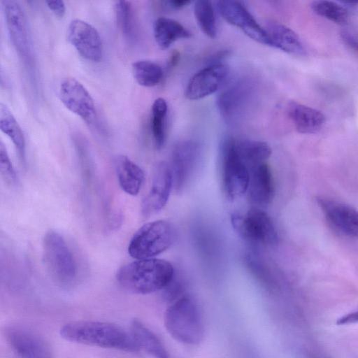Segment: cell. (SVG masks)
Here are the masks:
<instances>
[{
    "label": "cell",
    "instance_id": "6da1fadb",
    "mask_svg": "<svg viewBox=\"0 0 358 358\" xmlns=\"http://www.w3.org/2000/svg\"><path fill=\"white\" fill-rule=\"evenodd\" d=\"M59 334L66 341L83 345L128 352H136L140 350L131 332L112 323L74 321L63 325Z\"/></svg>",
    "mask_w": 358,
    "mask_h": 358
},
{
    "label": "cell",
    "instance_id": "7a4b0ae2",
    "mask_svg": "<svg viewBox=\"0 0 358 358\" xmlns=\"http://www.w3.org/2000/svg\"><path fill=\"white\" fill-rule=\"evenodd\" d=\"M174 268L164 259H137L119 268L116 280L133 294H148L164 289L173 280Z\"/></svg>",
    "mask_w": 358,
    "mask_h": 358
},
{
    "label": "cell",
    "instance_id": "3957f363",
    "mask_svg": "<svg viewBox=\"0 0 358 358\" xmlns=\"http://www.w3.org/2000/svg\"><path fill=\"white\" fill-rule=\"evenodd\" d=\"M164 325L172 338L186 345H197L204 336L200 310L196 301L189 295L181 296L168 307L164 315Z\"/></svg>",
    "mask_w": 358,
    "mask_h": 358
},
{
    "label": "cell",
    "instance_id": "277c9868",
    "mask_svg": "<svg viewBox=\"0 0 358 358\" xmlns=\"http://www.w3.org/2000/svg\"><path fill=\"white\" fill-rule=\"evenodd\" d=\"M43 259L52 280L63 288L73 286L77 280V268L73 255L63 236L55 230L45 234Z\"/></svg>",
    "mask_w": 358,
    "mask_h": 358
},
{
    "label": "cell",
    "instance_id": "5b68a950",
    "mask_svg": "<svg viewBox=\"0 0 358 358\" xmlns=\"http://www.w3.org/2000/svg\"><path fill=\"white\" fill-rule=\"evenodd\" d=\"M176 240L173 226L165 220L143 224L129 241L128 252L136 259H150L167 250Z\"/></svg>",
    "mask_w": 358,
    "mask_h": 358
},
{
    "label": "cell",
    "instance_id": "8992f818",
    "mask_svg": "<svg viewBox=\"0 0 358 358\" xmlns=\"http://www.w3.org/2000/svg\"><path fill=\"white\" fill-rule=\"evenodd\" d=\"M221 166L224 192L230 200L243 195L248 190L250 171L238 153L236 139L226 138L221 145Z\"/></svg>",
    "mask_w": 358,
    "mask_h": 358
},
{
    "label": "cell",
    "instance_id": "52a82bcc",
    "mask_svg": "<svg viewBox=\"0 0 358 358\" xmlns=\"http://www.w3.org/2000/svg\"><path fill=\"white\" fill-rule=\"evenodd\" d=\"M231 222L235 231L245 240L266 245L278 243L276 229L269 215L262 210L253 208L244 214L234 213Z\"/></svg>",
    "mask_w": 358,
    "mask_h": 358
},
{
    "label": "cell",
    "instance_id": "ba28073f",
    "mask_svg": "<svg viewBox=\"0 0 358 358\" xmlns=\"http://www.w3.org/2000/svg\"><path fill=\"white\" fill-rule=\"evenodd\" d=\"M6 24L10 41L27 65L33 63V51L27 20L20 4L13 0L2 1Z\"/></svg>",
    "mask_w": 358,
    "mask_h": 358
},
{
    "label": "cell",
    "instance_id": "9c48e42d",
    "mask_svg": "<svg viewBox=\"0 0 358 358\" xmlns=\"http://www.w3.org/2000/svg\"><path fill=\"white\" fill-rule=\"evenodd\" d=\"M4 335L17 358H53L50 348L37 332L22 325H10Z\"/></svg>",
    "mask_w": 358,
    "mask_h": 358
},
{
    "label": "cell",
    "instance_id": "30bf717a",
    "mask_svg": "<svg viewBox=\"0 0 358 358\" xmlns=\"http://www.w3.org/2000/svg\"><path fill=\"white\" fill-rule=\"evenodd\" d=\"M217 7L220 14L227 22L241 29L252 40L271 46L270 40L265 29L258 24L241 1H219L217 3Z\"/></svg>",
    "mask_w": 358,
    "mask_h": 358
},
{
    "label": "cell",
    "instance_id": "8fae6325",
    "mask_svg": "<svg viewBox=\"0 0 358 358\" xmlns=\"http://www.w3.org/2000/svg\"><path fill=\"white\" fill-rule=\"evenodd\" d=\"M62 103L71 112L77 115L88 124L96 118L94 100L85 86L72 77L64 78L59 87Z\"/></svg>",
    "mask_w": 358,
    "mask_h": 358
},
{
    "label": "cell",
    "instance_id": "7c38bea8",
    "mask_svg": "<svg viewBox=\"0 0 358 358\" xmlns=\"http://www.w3.org/2000/svg\"><path fill=\"white\" fill-rule=\"evenodd\" d=\"M67 39L85 59L99 62L102 59L103 47L98 31L80 19L71 20L67 28Z\"/></svg>",
    "mask_w": 358,
    "mask_h": 358
},
{
    "label": "cell",
    "instance_id": "4fadbf2b",
    "mask_svg": "<svg viewBox=\"0 0 358 358\" xmlns=\"http://www.w3.org/2000/svg\"><path fill=\"white\" fill-rule=\"evenodd\" d=\"M230 73L229 65L210 64L196 73L188 81L185 96L189 100H199L217 92L227 81Z\"/></svg>",
    "mask_w": 358,
    "mask_h": 358
},
{
    "label": "cell",
    "instance_id": "5bb4252c",
    "mask_svg": "<svg viewBox=\"0 0 358 358\" xmlns=\"http://www.w3.org/2000/svg\"><path fill=\"white\" fill-rule=\"evenodd\" d=\"M173 185L171 166L164 162L155 167L152 185L141 203V213L145 217L160 211L166 204Z\"/></svg>",
    "mask_w": 358,
    "mask_h": 358
},
{
    "label": "cell",
    "instance_id": "9a60e30c",
    "mask_svg": "<svg viewBox=\"0 0 358 358\" xmlns=\"http://www.w3.org/2000/svg\"><path fill=\"white\" fill-rule=\"evenodd\" d=\"M252 90L250 81L241 79L229 84L220 92L216 103L220 115L227 122H234L242 115Z\"/></svg>",
    "mask_w": 358,
    "mask_h": 358
},
{
    "label": "cell",
    "instance_id": "2e32d148",
    "mask_svg": "<svg viewBox=\"0 0 358 358\" xmlns=\"http://www.w3.org/2000/svg\"><path fill=\"white\" fill-rule=\"evenodd\" d=\"M199 153V145L193 140L182 141L173 148L170 166L173 186L177 191L186 185L197 164Z\"/></svg>",
    "mask_w": 358,
    "mask_h": 358
},
{
    "label": "cell",
    "instance_id": "e0dca14e",
    "mask_svg": "<svg viewBox=\"0 0 358 358\" xmlns=\"http://www.w3.org/2000/svg\"><path fill=\"white\" fill-rule=\"evenodd\" d=\"M325 219L339 234L358 239V210L353 207L327 199H317Z\"/></svg>",
    "mask_w": 358,
    "mask_h": 358
},
{
    "label": "cell",
    "instance_id": "ac0fdd59",
    "mask_svg": "<svg viewBox=\"0 0 358 358\" xmlns=\"http://www.w3.org/2000/svg\"><path fill=\"white\" fill-rule=\"evenodd\" d=\"M247 192L250 201L258 206L268 204L273 196V180L269 166L264 162L249 169Z\"/></svg>",
    "mask_w": 358,
    "mask_h": 358
},
{
    "label": "cell",
    "instance_id": "d6986e66",
    "mask_svg": "<svg viewBox=\"0 0 358 358\" xmlns=\"http://www.w3.org/2000/svg\"><path fill=\"white\" fill-rule=\"evenodd\" d=\"M287 114L296 131L301 134L316 133L325 122L322 112L296 101L288 103Z\"/></svg>",
    "mask_w": 358,
    "mask_h": 358
},
{
    "label": "cell",
    "instance_id": "ffe728a7",
    "mask_svg": "<svg viewBox=\"0 0 358 358\" xmlns=\"http://www.w3.org/2000/svg\"><path fill=\"white\" fill-rule=\"evenodd\" d=\"M265 30L268 34L271 47L289 55L304 54L305 48L300 37L289 27L278 22H269Z\"/></svg>",
    "mask_w": 358,
    "mask_h": 358
},
{
    "label": "cell",
    "instance_id": "44dd1931",
    "mask_svg": "<svg viewBox=\"0 0 358 358\" xmlns=\"http://www.w3.org/2000/svg\"><path fill=\"white\" fill-rule=\"evenodd\" d=\"M115 171L122 189L127 194L136 196L144 181L142 169L125 155H118L115 160Z\"/></svg>",
    "mask_w": 358,
    "mask_h": 358
},
{
    "label": "cell",
    "instance_id": "7402d4cb",
    "mask_svg": "<svg viewBox=\"0 0 358 358\" xmlns=\"http://www.w3.org/2000/svg\"><path fill=\"white\" fill-rule=\"evenodd\" d=\"M153 35L157 45L167 49L180 39L189 38L192 34L179 22L166 17H159L153 24Z\"/></svg>",
    "mask_w": 358,
    "mask_h": 358
},
{
    "label": "cell",
    "instance_id": "603a6c76",
    "mask_svg": "<svg viewBox=\"0 0 358 358\" xmlns=\"http://www.w3.org/2000/svg\"><path fill=\"white\" fill-rule=\"evenodd\" d=\"M130 332L140 350L154 358H170L159 338L141 321L134 320L131 322Z\"/></svg>",
    "mask_w": 358,
    "mask_h": 358
},
{
    "label": "cell",
    "instance_id": "cb8c5ba5",
    "mask_svg": "<svg viewBox=\"0 0 358 358\" xmlns=\"http://www.w3.org/2000/svg\"><path fill=\"white\" fill-rule=\"evenodd\" d=\"M0 128L12 141L22 165L26 166V143L23 131L12 112L3 103H0Z\"/></svg>",
    "mask_w": 358,
    "mask_h": 358
},
{
    "label": "cell",
    "instance_id": "d4e9b609",
    "mask_svg": "<svg viewBox=\"0 0 358 358\" xmlns=\"http://www.w3.org/2000/svg\"><path fill=\"white\" fill-rule=\"evenodd\" d=\"M236 147L238 155L248 169L264 163L271 155V147L264 141L236 139Z\"/></svg>",
    "mask_w": 358,
    "mask_h": 358
},
{
    "label": "cell",
    "instance_id": "484cf974",
    "mask_svg": "<svg viewBox=\"0 0 358 358\" xmlns=\"http://www.w3.org/2000/svg\"><path fill=\"white\" fill-rule=\"evenodd\" d=\"M168 104L164 98L159 97L152 103L151 108V130L154 144L161 150L166 142V119Z\"/></svg>",
    "mask_w": 358,
    "mask_h": 358
},
{
    "label": "cell",
    "instance_id": "4316f807",
    "mask_svg": "<svg viewBox=\"0 0 358 358\" xmlns=\"http://www.w3.org/2000/svg\"><path fill=\"white\" fill-rule=\"evenodd\" d=\"M131 71L136 83L146 87L158 85L164 77L162 67L150 60L134 62L131 65Z\"/></svg>",
    "mask_w": 358,
    "mask_h": 358
},
{
    "label": "cell",
    "instance_id": "83f0119b",
    "mask_svg": "<svg viewBox=\"0 0 358 358\" xmlns=\"http://www.w3.org/2000/svg\"><path fill=\"white\" fill-rule=\"evenodd\" d=\"M315 13L334 23L345 24L349 17V9L341 2L317 0L311 3Z\"/></svg>",
    "mask_w": 358,
    "mask_h": 358
},
{
    "label": "cell",
    "instance_id": "f1b7e54d",
    "mask_svg": "<svg viewBox=\"0 0 358 358\" xmlns=\"http://www.w3.org/2000/svg\"><path fill=\"white\" fill-rule=\"evenodd\" d=\"M194 16L203 33L208 38L217 36V24L215 10L211 1L197 0L194 2Z\"/></svg>",
    "mask_w": 358,
    "mask_h": 358
},
{
    "label": "cell",
    "instance_id": "f546056e",
    "mask_svg": "<svg viewBox=\"0 0 358 358\" xmlns=\"http://www.w3.org/2000/svg\"><path fill=\"white\" fill-rule=\"evenodd\" d=\"M117 22L122 34L130 38L133 34V17L131 3L128 1H117L115 3Z\"/></svg>",
    "mask_w": 358,
    "mask_h": 358
},
{
    "label": "cell",
    "instance_id": "4dcf8cb0",
    "mask_svg": "<svg viewBox=\"0 0 358 358\" xmlns=\"http://www.w3.org/2000/svg\"><path fill=\"white\" fill-rule=\"evenodd\" d=\"M0 170L5 181L10 185L17 183V176L12 165L6 148L2 141L0 143Z\"/></svg>",
    "mask_w": 358,
    "mask_h": 358
},
{
    "label": "cell",
    "instance_id": "1f68e13d",
    "mask_svg": "<svg viewBox=\"0 0 358 358\" xmlns=\"http://www.w3.org/2000/svg\"><path fill=\"white\" fill-rule=\"evenodd\" d=\"M47 6L59 18H62L66 13V6L63 1H46Z\"/></svg>",
    "mask_w": 358,
    "mask_h": 358
},
{
    "label": "cell",
    "instance_id": "d6a6232c",
    "mask_svg": "<svg viewBox=\"0 0 358 358\" xmlns=\"http://www.w3.org/2000/svg\"><path fill=\"white\" fill-rule=\"evenodd\" d=\"M164 7L169 10H177L182 9L192 3L189 0H169L162 2Z\"/></svg>",
    "mask_w": 358,
    "mask_h": 358
},
{
    "label": "cell",
    "instance_id": "836d02e7",
    "mask_svg": "<svg viewBox=\"0 0 358 358\" xmlns=\"http://www.w3.org/2000/svg\"><path fill=\"white\" fill-rule=\"evenodd\" d=\"M341 37L344 42L352 49L358 52V38L349 31H343Z\"/></svg>",
    "mask_w": 358,
    "mask_h": 358
},
{
    "label": "cell",
    "instance_id": "e575fe53",
    "mask_svg": "<svg viewBox=\"0 0 358 358\" xmlns=\"http://www.w3.org/2000/svg\"><path fill=\"white\" fill-rule=\"evenodd\" d=\"M358 322V310L345 314L336 320L337 325H345Z\"/></svg>",
    "mask_w": 358,
    "mask_h": 358
},
{
    "label": "cell",
    "instance_id": "d590c367",
    "mask_svg": "<svg viewBox=\"0 0 358 358\" xmlns=\"http://www.w3.org/2000/svg\"><path fill=\"white\" fill-rule=\"evenodd\" d=\"M180 59V53L178 51H173L169 56V58L167 62V67L169 69H172L177 65L178 62Z\"/></svg>",
    "mask_w": 358,
    "mask_h": 358
}]
</instances>
